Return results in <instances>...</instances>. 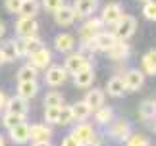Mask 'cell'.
Instances as JSON below:
<instances>
[{
	"instance_id": "1",
	"label": "cell",
	"mask_w": 156,
	"mask_h": 146,
	"mask_svg": "<svg viewBox=\"0 0 156 146\" xmlns=\"http://www.w3.org/2000/svg\"><path fill=\"white\" fill-rule=\"evenodd\" d=\"M135 27H137V21H135L133 16H122L116 23V36L119 40L129 39L135 33Z\"/></svg>"
},
{
	"instance_id": "2",
	"label": "cell",
	"mask_w": 156,
	"mask_h": 146,
	"mask_svg": "<svg viewBox=\"0 0 156 146\" xmlns=\"http://www.w3.org/2000/svg\"><path fill=\"white\" fill-rule=\"evenodd\" d=\"M54 19H56L58 25H64V27H68L73 23L75 19V10L73 8H69V6H60V8L54 12Z\"/></svg>"
},
{
	"instance_id": "3",
	"label": "cell",
	"mask_w": 156,
	"mask_h": 146,
	"mask_svg": "<svg viewBox=\"0 0 156 146\" xmlns=\"http://www.w3.org/2000/svg\"><path fill=\"white\" fill-rule=\"evenodd\" d=\"M29 138H31V142H35V144H46V142H50V138H52V131L44 125H35V127H31Z\"/></svg>"
},
{
	"instance_id": "4",
	"label": "cell",
	"mask_w": 156,
	"mask_h": 146,
	"mask_svg": "<svg viewBox=\"0 0 156 146\" xmlns=\"http://www.w3.org/2000/svg\"><path fill=\"white\" fill-rule=\"evenodd\" d=\"M71 135L77 138V142H79V144L98 142L97 138H94V131H93V127H89V125H79L77 129H73V133H71Z\"/></svg>"
},
{
	"instance_id": "5",
	"label": "cell",
	"mask_w": 156,
	"mask_h": 146,
	"mask_svg": "<svg viewBox=\"0 0 156 146\" xmlns=\"http://www.w3.org/2000/svg\"><path fill=\"white\" fill-rule=\"evenodd\" d=\"M37 29L39 25L33 21V17H21L16 25V31L20 36H33V35H37Z\"/></svg>"
},
{
	"instance_id": "6",
	"label": "cell",
	"mask_w": 156,
	"mask_h": 146,
	"mask_svg": "<svg viewBox=\"0 0 156 146\" xmlns=\"http://www.w3.org/2000/svg\"><path fill=\"white\" fill-rule=\"evenodd\" d=\"M102 25H104L102 19H91V21H87L85 25L81 27V36H83V40H93L94 36L100 33Z\"/></svg>"
},
{
	"instance_id": "7",
	"label": "cell",
	"mask_w": 156,
	"mask_h": 146,
	"mask_svg": "<svg viewBox=\"0 0 156 146\" xmlns=\"http://www.w3.org/2000/svg\"><path fill=\"white\" fill-rule=\"evenodd\" d=\"M66 81V68L62 65H52V68L46 71V83L50 87H58Z\"/></svg>"
},
{
	"instance_id": "8",
	"label": "cell",
	"mask_w": 156,
	"mask_h": 146,
	"mask_svg": "<svg viewBox=\"0 0 156 146\" xmlns=\"http://www.w3.org/2000/svg\"><path fill=\"white\" fill-rule=\"evenodd\" d=\"M123 81H125L127 90H139L143 87V83H145V77H143V73L139 69H131V71H127Z\"/></svg>"
},
{
	"instance_id": "9",
	"label": "cell",
	"mask_w": 156,
	"mask_h": 146,
	"mask_svg": "<svg viewBox=\"0 0 156 146\" xmlns=\"http://www.w3.org/2000/svg\"><path fill=\"white\" fill-rule=\"evenodd\" d=\"M29 56H31V65H33V68H37V69L46 68V65L50 64V52L46 50L44 46H43V48H39L37 52L29 54Z\"/></svg>"
},
{
	"instance_id": "10",
	"label": "cell",
	"mask_w": 156,
	"mask_h": 146,
	"mask_svg": "<svg viewBox=\"0 0 156 146\" xmlns=\"http://www.w3.org/2000/svg\"><path fill=\"white\" fill-rule=\"evenodd\" d=\"M93 40H94V46H97L98 50H106L108 52L118 42V36L116 35H110V33H98Z\"/></svg>"
},
{
	"instance_id": "11",
	"label": "cell",
	"mask_w": 156,
	"mask_h": 146,
	"mask_svg": "<svg viewBox=\"0 0 156 146\" xmlns=\"http://www.w3.org/2000/svg\"><path fill=\"white\" fill-rule=\"evenodd\" d=\"M119 17H122L119 4H108L102 12V23H108V25H116Z\"/></svg>"
},
{
	"instance_id": "12",
	"label": "cell",
	"mask_w": 156,
	"mask_h": 146,
	"mask_svg": "<svg viewBox=\"0 0 156 146\" xmlns=\"http://www.w3.org/2000/svg\"><path fill=\"white\" fill-rule=\"evenodd\" d=\"M10 135H12V141L14 142H27L29 141V135H31V127L29 125H25L21 121L20 125H16L14 129H10Z\"/></svg>"
},
{
	"instance_id": "13",
	"label": "cell",
	"mask_w": 156,
	"mask_h": 146,
	"mask_svg": "<svg viewBox=\"0 0 156 146\" xmlns=\"http://www.w3.org/2000/svg\"><path fill=\"white\" fill-rule=\"evenodd\" d=\"M73 75H75V85H77L79 89L89 87V85L93 83V79H94V73H93V69H91V65H87V68L79 69L77 73H73Z\"/></svg>"
},
{
	"instance_id": "14",
	"label": "cell",
	"mask_w": 156,
	"mask_h": 146,
	"mask_svg": "<svg viewBox=\"0 0 156 146\" xmlns=\"http://www.w3.org/2000/svg\"><path fill=\"white\" fill-rule=\"evenodd\" d=\"M87 65H89V62L81 54H73V56H69L66 60V71H69V73H77L79 69L87 68Z\"/></svg>"
},
{
	"instance_id": "15",
	"label": "cell",
	"mask_w": 156,
	"mask_h": 146,
	"mask_svg": "<svg viewBox=\"0 0 156 146\" xmlns=\"http://www.w3.org/2000/svg\"><path fill=\"white\" fill-rule=\"evenodd\" d=\"M37 90H39L37 81H20V87H17V92H20V96H23L25 100L33 98V96L37 94Z\"/></svg>"
},
{
	"instance_id": "16",
	"label": "cell",
	"mask_w": 156,
	"mask_h": 146,
	"mask_svg": "<svg viewBox=\"0 0 156 146\" xmlns=\"http://www.w3.org/2000/svg\"><path fill=\"white\" fill-rule=\"evenodd\" d=\"M6 108H8V112H12V113L25 115V113H27V100L23 98V96H16V98L8 100Z\"/></svg>"
},
{
	"instance_id": "17",
	"label": "cell",
	"mask_w": 156,
	"mask_h": 146,
	"mask_svg": "<svg viewBox=\"0 0 156 146\" xmlns=\"http://www.w3.org/2000/svg\"><path fill=\"white\" fill-rule=\"evenodd\" d=\"M75 48V39L71 35H58L56 36V50L58 52H71Z\"/></svg>"
},
{
	"instance_id": "18",
	"label": "cell",
	"mask_w": 156,
	"mask_h": 146,
	"mask_svg": "<svg viewBox=\"0 0 156 146\" xmlns=\"http://www.w3.org/2000/svg\"><path fill=\"white\" fill-rule=\"evenodd\" d=\"M127 90L125 87V81L122 77H112L110 81H108V94L112 96H123V92Z\"/></svg>"
},
{
	"instance_id": "19",
	"label": "cell",
	"mask_w": 156,
	"mask_h": 146,
	"mask_svg": "<svg viewBox=\"0 0 156 146\" xmlns=\"http://www.w3.org/2000/svg\"><path fill=\"white\" fill-rule=\"evenodd\" d=\"M85 102L89 104L91 109H98L100 106H102V102H104V92H102V90H98V89H93L91 92L85 96Z\"/></svg>"
},
{
	"instance_id": "20",
	"label": "cell",
	"mask_w": 156,
	"mask_h": 146,
	"mask_svg": "<svg viewBox=\"0 0 156 146\" xmlns=\"http://www.w3.org/2000/svg\"><path fill=\"white\" fill-rule=\"evenodd\" d=\"M37 12H39L37 0H21V6H20V16L21 17H35Z\"/></svg>"
},
{
	"instance_id": "21",
	"label": "cell",
	"mask_w": 156,
	"mask_h": 146,
	"mask_svg": "<svg viewBox=\"0 0 156 146\" xmlns=\"http://www.w3.org/2000/svg\"><path fill=\"white\" fill-rule=\"evenodd\" d=\"M97 8V0H75V14L77 16H89Z\"/></svg>"
},
{
	"instance_id": "22",
	"label": "cell",
	"mask_w": 156,
	"mask_h": 146,
	"mask_svg": "<svg viewBox=\"0 0 156 146\" xmlns=\"http://www.w3.org/2000/svg\"><path fill=\"white\" fill-rule=\"evenodd\" d=\"M127 135H129V123H127V121H123V119H119L118 123L112 127V137L118 138V141H123Z\"/></svg>"
},
{
	"instance_id": "23",
	"label": "cell",
	"mask_w": 156,
	"mask_h": 146,
	"mask_svg": "<svg viewBox=\"0 0 156 146\" xmlns=\"http://www.w3.org/2000/svg\"><path fill=\"white\" fill-rule=\"evenodd\" d=\"M127 52H129V46L125 44L123 40H118L116 44H114L110 50H108V54H110V58L114 60H119V58H125L127 56Z\"/></svg>"
},
{
	"instance_id": "24",
	"label": "cell",
	"mask_w": 156,
	"mask_h": 146,
	"mask_svg": "<svg viewBox=\"0 0 156 146\" xmlns=\"http://www.w3.org/2000/svg\"><path fill=\"white\" fill-rule=\"evenodd\" d=\"M0 50H2V54H4L6 62H12V60H16L17 56H20V52H17V46H16V42H14V40L4 42V44L0 46Z\"/></svg>"
},
{
	"instance_id": "25",
	"label": "cell",
	"mask_w": 156,
	"mask_h": 146,
	"mask_svg": "<svg viewBox=\"0 0 156 146\" xmlns=\"http://www.w3.org/2000/svg\"><path fill=\"white\" fill-rule=\"evenodd\" d=\"M73 109V119H87L89 113H91V108H89L87 102H77V104L71 106Z\"/></svg>"
},
{
	"instance_id": "26",
	"label": "cell",
	"mask_w": 156,
	"mask_h": 146,
	"mask_svg": "<svg viewBox=\"0 0 156 146\" xmlns=\"http://www.w3.org/2000/svg\"><path fill=\"white\" fill-rule=\"evenodd\" d=\"M143 68L147 69V73H151V75L156 73V50H151L143 56Z\"/></svg>"
},
{
	"instance_id": "27",
	"label": "cell",
	"mask_w": 156,
	"mask_h": 146,
	"mask_svg": "<svg viewBox=\"0 0 156 146\" xmlns=\"http://www.w3.org/2000/svg\"><path fill=\"white\" fill-rule=\"evenodd\" d=\"M35 77H37V68H33L31 64L23 65L17 71V81H35Z\"/></svg>"
},
{
	"instance_id": "28",
	"label": "cell",
	"mask_w": 156,
	"mask_h": 146,
	"mask_svg": "<svg viewBox=\"0 0 156 146\" xmlns=\"http://www.w3.org/2000/svg\"><path fill=\"white\" fill-rule=\"evenodd\" d=\"M23 121V115H20V113H12V112H8V115H4V127L6 129H14L16 125H20Z\"/></svg>"
},
{
	"instance_id": "29",
	"label": "cell",
	"mask_w": 156,
	"mask_h": 146,
	"mask_svg": "<svg viewBox=\"0 0 156 146\" xmlns=\"http://www.w3.org/2000/svg\"><path fill=\"white\" fill-rule=\"evenodd\" d=\"M71 119H73V109H71V106H62L60 108V115H58V123L68 125Z\"/></svg>"
},
{
	"instance_id": "30",
	"label": "cell",
	"mask_w": 156,
	"mask_h": 146,
	"mask_svg": "<svg viewBox=\"0 0 156 146\" xmlns=\"http://www.w3.org/2000/svg\"><path fill=\"white\" fill-rule=\"evenodd\" d=\"M139 112H141V115L145 119H148V117H152V115L156 113V106H154V102H151V100H145L141 104V108H139Z\"/></svg>"
},
{
	"instance_id": "31",
	"label": "cell",
	"mask_w": 156,
	"mask_h": 146,
	"mask_svg": "<svg viewBox=\"0 0 156 146\" xmlns=\"http://www.w3.org/2000/svg\"><path fill=\"white\" fill-rule=\"evenodd\" d=\"M60 108H62V106H46V109H44V117H46V121H50V123H58Z\"/></svg>"
},
{
	"instance_id": "32",
	"label": "cell",
	"mask_w": 156,
	"mask_h": 146,
	"mask_svg": "<svg viewBox=\"0 0 156 146\" xmlns=\"http://www.w3.org/2000/svg\"><path fill=\"white\" fill-rule=\"evenodd\" d=\"M62 94L60 92H50V94H46V98H44V104L46 106H62Z\"/></svg>"
},
{
	"instance_id": "33",
	"label": "cell",
	"mask_w": 156,
	"mask_h": 146,
	"mask_svg": "<svg viewBox=\"0 0 156 146\" xmlns=\"http://www.w3.org/2000/svg\"><path fill=\"white\" fill-rule=\"evenodd\" d=\"M112 119V109L110 108H98L97 112V121L98 123H108Z\"/></svg>"
},
{
	"instance_id": "34",
	"label": "cell",
	"mask_w": 156,
	"mask_h": 146,
	"mask_svg": "<svg viewBox=\"0 0 156 146\" xmlns=\"http://www.w3.org/2000/svg\"><path fill=\"white\" fill-rule=\"evenodd\" d=\"M143 14H145L147 19L156 21V4H154V2H148L145 8H143Z\"/></svg>"
},
{
	"instance_id": "35",
	"label": "cell",
	"mask_w": 156,
	"mask_h": 146,
	"mask_svg": "<svg viewBox=\"0 0 156 146\" xmlns=\"http://www.w3.org/2000/svg\"><path fill=\"white\" fill-rule=\"evenodd\" d=\"M62 4H64V0H43L44 10H48V12H56Z\"/></svg>"
},
{
	"instance_id": "36",
	"label": "cell",
	"mask_w": 156,
	"mask_h": 146,
	"mask_svg": "<svg viewBox=\"0 0 156 146\" xmlns=\"http://www.w3.org/2000/svg\"><path fill=\"white\" fill-rule=\"evenodd\" d=\"M127 142H129L131 146H137V144L147 146V144H148V138H147V137H143V135H135V137H131Z\"/></svg>"
},
{
	"instance_id": "37",
	"label": "cell",
	"mask_w": 156,
	"mask_h": 146,
	"mask_svg": "<svg viewBox=\"0 0 156 146\" xmlns=\"http://www.w3.org/2000/svg\"><path fill=\"white\" fill-rule=\"evenodd\" d=\"M20 6H21V0H6L8 12H20Z\"/></svg>"
},
{
	"instance_id": "38",
	"label": "cell",
	"mask_w": 156,
	"mask_h": 146,
	"mask_svg": "<svg viewBox=\"0 0 156 146\" xmlns=\"http://www.w3.org/2000/svg\"><path fill=\"white\" fill-rule=\"evenodd\" d=\"M62 144H64V146H68V144H79V142H77V138H75L73 135H69V137H66L64 141H62Z\"/></svg>"
},
{
	"instance_id": "39",
	"label": "cell",
	"mask_w": 156,
	"mask_h": 146,
	"mask_svg": "<svg viewBox=\"0 0 156 146\" xmlns=\"http://www.w3.org/2000/svg\"><path fill=\"white\" fill-rule=\"evenodd\" d=\"M4 106H6V96H4L2 92H0V109H2Z\"/></svg>"
},
{
	"instance_id": "40",
	"label": "cell",
	"mask_w": 156,
	"mask_h": 146,
	"mask_svg": "<svg viewBox=\"0 0 156 146\" xmlns=\"http://www.w3.org/2000/svg\"><path fill=\"white\" fill-rule=\"evenodd\" d=\"M4 33H6V27H4V23L0 21V39H2V36H4Z\"/></svg>"
},
{
	"instance_id": "41",
	"label": "cell",
	"mask_w": 156,
	"mask_h": 146,
	"mask_svg": "<svg viewBox=\"0 0 156 146\" xmlns=\"http://www.w3.org/2000/svg\"><path fill=\"white\" fill-rule=\"evenodd\" d=\"M6 62V58H4V54H2V50H0V65H2Z\"/></svg>"
},
{
	"instance_id": "42",
	"label": "cell",
	"mask_w": 156,
	"mask_h": 146,
	"mask_svg": "<svg viewBox=\"0 0 156 146\" xmlns=\"http://www.w3.org/2000/svg\"><path fill=\"white\" fill-rule=\"evenodd\" d=\"M2 144H4V138H2V137H0V146H2Z\"/></svg>"
},
{
	"instance_id": "43",
	"label": "cell",
	"mask_w": 156,
	"mask_h": 146,
	"mask_svg": "<svg viewBox=\"0 0 156 146\" xmlns=\"http://www.w3.org/2000/svg\"><path fill=\"white\" fill-rule=\"evenodd\" d=\"M151 2H154V4H156V0H151Z\"/></svg>"
}]
</instances>
